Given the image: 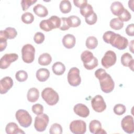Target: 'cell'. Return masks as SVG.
<instances>
[{
    "label": "cell",
    "mask_w": 134,
    "mask_h": 134,
    "mask_svg": "<svg viewBox=\"0 0 134 134\" xmlns=\"http://www.w3.org/2000/svg\"><path fill=\"white\" fill-rule=\"evenodd\" d=\"M74 112L80 117L86 118L90 114V110L84 104L79 103L76 104L73 108Z\"/></svg>",
    "instance_id": "16"
},
{
    "label": "cell",
    "mask_w": 134,
    "mask_h": 134,
    "mask_svg": "<svg viewBox=\"0 0 134 134\" xmlns=\"http://www.w3.org/2000/svg\"><path fill=\"white\" fill-rule=\"evenodd\" d=\"M61 25L59 27V29L61 30L65 31L68 30L70 27L69 26L68 23H67V18L65 17H62L61 18Z\"/></svg>",
    "instance_id": "44"
},
{
    "label": "cell",
    "mask_w": 134,
    "mask_h": 134,
    "mask_svg": "<svg viewBox=\"0 0 134 134\" xmlns=\"http://www.w3.org/2000/svg\"><path fill=\"white\" fill-rule=\"evenodd\" d=\"M22 21L26 24H31L34 20V16L30 12H26L24 13L21 16Z\"/></svg>",
    "instance_id": "32"
},
{
    "label": "cell",
    "mask_w": 134,
    "mask_h": 134,
    "mask_svg": "<svg viewBox=\"0 0 134 134\" xmlns=\"http://www.w3.org/2000/svg\"><path fill=\"white\" fill-rule=\"evenodd\" d=\"M95 76L99 81L102 91L105 93L112 92L115 87V83L111 76L106 71L102 68L97 69L95 72Z\"/></svg>",
    "instance_id": "2"
},
{
    "label": "cell",
    "mask_w": 134,
    "mask_h": 134,
    "mask_svg": "<svg viewBox=\"0 0 134 134\" xmlns=\"http://www.w3.org/2000/svg\"><path fill=\"white\" fill-rule=\"evenodd\" d=\"M49 133L50 134H61L62 133V128L59 124L54 123L50 128Z\"/></svg>",
    "instance_id": "35"
},
{
    "label": "cell",
    "mask_w": 134,
    "mask_h": 134,
    "mask_svg": "<svg viewBox=\"0 0 134 134\" xmlns=\"http://www.w3.org/2000/svg\"><path fill=\"white\" fill-rule=\"evenodd\" d=\"M37 2V1L32 0H22L21 1V5L23 11L27 10L29 7Z\"/></svg>",
    "instance_id": "42"
},
{
    "label": "cell",
    "mask_w": 134,
    "mask_h": 134,
    "mask_svg": "<svg viewBox=\"0 0 134 134\" xmlns=\"http://www.w3.org/2000/svg\"><path fill=\"white\" fill-rule=\"evenodd\" d=\"M7 38L5 37L3 30L0 31V51L5 50L7 47Z\"/></svg>",
    "instance_id": "38"
},
{
    "label": "cell",
    "mask_w": 134,
    "mask_h": 134,
    "mask_svg": "<svg viewBox=\"0 0 134 134\" xmlns=\"http://www.w3.org/2000/svg\"><path fill=\"white\" fill-rule=\"evenodd\" d=\"M3 31L5 37L8 39H14L17 35L16 30L13 27H7Z\"/></svg>",
    "instance_id": "31"
},
{
    "label": "cell",
    "mask_w": 134,
    "mask_h": 134,
    "mask_svg": "<svg viewBox=\"0 0 134 134\" xmlns=\"http://www.w3.org/2000/svg\"><path fill=\"white\" fill-rule=\"evenodd\" d=\"M85 45L89 49H94L98 45V40L94 36H90L86 39Z\"/></svg>",
    "instance_id": "29"
},
{
    "label": "cell",
    "mask_w": 134,
    "mask_h": 134,
    "mask_svg": "<svg viewBox=\"0 0 134 134\" xmlns=\"http://www.w3.org/2000/svg\"><path fill=\"white\" fill-rule=\"evenodd\" d=\"M94 12L93 7L90 4H87L84 7L80 9V13L81 14L84 16V17L90 15L92 13Z\"/></svg>",
    "instance_id": "33"
},
{
    "label": "cell",
    "mask_w": 134,
    "mask_h": 134,
    "mask_svg": "<svg viewBox=\"0 0 134 134\" xmlns=\"http://www.w3.org/2000/svg\"><path fill=\"white\" fill-rule=\"evenodd\" d=\"M133 40H132L131 41V44H130V45H129V49H130V50L131 51V52H133Z\"/></svg>",
    "instance_id": "48"
},
{
    "label": "cell",
    "mask_w": 134,
    "mask_h": 134,
    "mask_svg": "<svg viewBox=\"0 0 134 134\" xmlns=\"http://www.w3.org/2000/svg\"><path fill=\"white\" fill-rule=\"evenodd\" d=\"M39 27H40V29H41L42 30H43L45 31L48 32V31H50L52 30V29L50 28V27L48 24L47 19H44V20H41L39 24Z\"/></svg>",
    "instance_id": "43"
},
{
    "label": "cell",
    "mask_w": 134,
    "mask_h": 134,
    "mask_svg": "<svg viewBox=\"0 0 134 134\" xmlns=\"http://www.w3.org/2000/svg\"><path fill=\"white\" fill-rule=\"evenodd\" d=\"M49 121V118L47 115L42 114L37 115L35 119L34 127L35 129L39 132L44 131L48 125Z\"/></svg>",
    "instance_id": "7"
},
{
    "label": "cell",
    "mask_w": 134,
    "mask_h": 134,
    "mask_svg": "<svg viewBox=\"0 0 134 134\" xmlns=\"http://www.w3.org/2000/svg\"><path fill=\"white\" fill-rule=\"evenodd\" d=\"M73 3L75 6L81 9L84 7L85 5H86V4H87V1L86 0H74Z\"/></svg>",
    "instance_id": "45"
},
{
    "label": "cell",
    "mask_w": 134,
    "mask_h": 134,
    "mask_svg": "<svg viewBox=\"0 0 134 134\" xmlns=\"http://www.w3.org/2000/svg\"><path fill=\"white\" fill-rule=\"evenodd\" d=\"M15 117L19 125L23 127L27 128L29 127L32 123V117L26 110H18L16 112Z\"/></svg>",
    "instance_id": "5"
},
{
    "label": "cell",
    "mask_w": 134,
    "mask_h": 134,
    "mask_svg": "<svg viewBox=\"0 0 134 134\" xmlns=\"http://www.w3.org/2000/svg\"><path fill=\"white\" fill-rule=\"evenodd\" d=\"M121 63L125 66L129 67L132 71H133L134 60L132 55L128 53H124L121 57Z\"/></svg>",
    "instance_id": "18"
},
{
    "label": "cell",
    "mask_w": 134,
    "mask_h": 134,
    "mask_svg": "<svg viewBox=\"0 0 134 134\" xmlns=\"http://www.w3.org/2000/svg\"><path fill=\"white\" fill-rule=\"evenodd\" d=\"M121 126L125 132L127 133H132L134 132L133 117L130 115H127L124 117L121 120Z\"/></svg>",
    "instance_id": "13"
},
{
    "label": "cell",
    "mask_w": 134,
    "mask_h": 134,
    "mask_svg": "<svg viewBox=\"0 0 134 134\" xmlns=\"http://www.w3.org/2000/svg\"><path fill=\"white\" fill-rule=\"evenodd\" d=\"M89 130L93 134H103L107 132L102 128V124L98 120H93L89 124Z\"/></svg>",
    "instance_id": "15"
},
{
    "label": "cell",
    "mask_w": 134,
    "mask_h": 134,
    "mask_svg": "<svg viewBox=\"0 0 134 134\" xmlns=\"http://www.w3.org/2000/svg\"><path fill=\"white\" fill-rule=\"evenodd\" d=\"M103 39L105 42L120 50L125 49L128 44V40L126 38L112 31H106L103 36Z\"/></svg>",
    "instance_id": "1"
},
{
    "label": "cell",
    "mask_w": 134,
    "mask_h": 134,
    "mask_svg": "<svg viewBox=\"0 0 134 134\" xmlns=\"http://www.w3.org/2000/svg\"><path fill=\"white\" fill-rule=\"evenodd\" d=\"M117 60V57L116 53L111 50L106 51L102 59V65L106 69H108L111 66L114 65Z\"/></svg>",
    "instance_id": "10"
},
{
    "label": "cell",
    "mask_w": 134,
    "mask_h": 134,
    "mask_svg": "<svg viewBox=\"0 0 134 134\" xmlns=\"http://www.w3.org/2000/svg\"><path fill=\"white\" fill-rule=\"evenodd\" d=\"M67 23L70 27H77L81 25V21L79 17L72 15L67 18Z\"/></svg>",
    "instance_id": "28"
},
{
    "label": "cell",
    "mask_w": 134,
    "mask_h": 134,
    "mask_svg": "<svg viewBox=\"0 0 134 134\" xmlns=\"http://www.w3.org/2000/svg\"><path fill=\"white\" fill-rule=\"evenodd\" d=\"M5 131L7 134L25 133V132L20 129L16 123L13 122L7 124L5 127Z\"/></svg>",
    "instance_id": "19"
},
{
    "label": "cell",
    "mask_w": 134,
    "mask_h": 134,
    "mask_svg": "<svg viewBox=\"0 0 134 134\" xmlns=\"http://www.w3.org/2000/svg\"><path fill=\"white\" fill-rule=\"evenodd\" d=\"M44 39L45 37L44 34L41 32H36L34 37V40L37 44L42 43L44 41Z\"/></svg>",
    "instance_id": "41"
},
{
    "label": "cell",
    "mask_w": 134,
    "mask_h": 134,
    "mask_svg": "<svg viewBox=\"0 0 134 134\" xmlns=\"http://www.w3.org/2000/svg\"><path fill=\"white\" fill-rule=\"evenodd\" d=\"M60 11L63 14H68L71 10L72 5L68 0H63L61 1L59 5Z\"/></svg>",
    "instance_id": "27"
},
{
    "label": "cell",
    "mask_w": 134,
    "mask_h": 134,
    "mask_svg": "<svg viewBox=\"0 0 134 134\" xmlns=\"http://www.w3.org/2000/svg\"><path fill=\"white\" fill-rule=\"evenodd\" d=\"M13 86V81L9 76L2 78L0 81V93L1 94H6Z\"/></svg>",
    "instance_id": "14"
},
{
    "label": "cell",
    "mask_w": 134,
    "mask_h": 134,
    "mask_svg": "<svg viewBox=\"0 0 134 134\" xmlns=\"http://www.w3.org/2000/svg\"><path fill=\"white\" fill-rule=\"evenodd\" d=\"M62 42L65 48L67 49H71L74 47L76 43V39L74 35L67 34L64 36Z\"/></svg>",
    "instance_id": "17"
},
{
    "label": "cell",
    "mask_w": 134,
    "mask_h": 134,
    "mask_svg": "<svg viewBox=\"0 0 134 134\" xmlns=\"http://www.w3.org/2000/svg\"><path fill=\"white\" fill-rule=\"evenodd\" d=\"M18 58V55L16 53H6L1 59L0 68L2 69L8 68L12 62L16 61Z\"/></svg>",
    "instance_id": "12"
},
{
    "label": "cell",
    "mask_w": 134,
    "mask_h": 134,
    "mask_svg": "<svg viewBox=\"0 0 134 134\" xmlns=\"http://www.w3.org/2000/svg\"><path fill=\"white\" fill-rule=\"evenodd\" d=\"M68 82L72 86H77L81 82V78L80 75V70L76 67L70 69L68 73Z\"/></svg>",
    "instance_id": "8"
},
{
    "label": "cell",
    "mask_w": 134,
    "mask_h": 134,
    "mask_svg": "<svg viewBox=\"0 0 134 134\" xmlns=\"http://www.w3.org/2000/svg\"><path fill=\"white\" fill-rule=\"evenodd\" d=\"M39 90L36 87L30 88L27 94V99L29 102L31 103L36 102L39 98Z\"/></svg>",
    "instance_id": "23"
},
{
    "label": "cell",
    "mask_w": 134,
    "mask_h": 134,
    "mask_svg": "<svg viewBox=\"0 0 134 134\" xmlns=\"http://www.w3.org/2000/svg\"><path fill=\"white\" fill-rule=\"evenodd\" d=\"M133 1H132V3H131V1H129L128 2V6L133 11Z\"/></svg>",
    "instance_id": "47"
},
{
    "label": "cell",
    "mask_w": 134,
    "mask_h": 134,
    "mask_svg": "<svg viewBox=\"0 0 134 134\" xmlns=\"http://www.w3.org/2000/svg\"><path fill=\"white\" fill-rule=\"evenodd\" d=\"M47 20L48 24L52 30L53 29L59 28L61 25V18H59L57 16H52L49 18Z\"/></svg>",
    "instance_id": "25"
},
{
    "label": "cell",
    "mask_w": 134,
    "mask_h": 134,
    "mask_svg": "<svg viewBox=\"0 0 134 134\" xmlns=\"http://www.w3.org/2000/svg\"><path fill=\"white\" fill-rule=\"evenodd\" d=\"M134 24H131L128 25L126 28V33L127 34V35L129 36H134Z\"/></svg>",
    "instance_id": "46"
},
{
    "label": "cell",
    "mask_w": 134,
    "mask_h": 134,
    "mask_svg": "<svg viewBox=\"0 0 134 134\" xmlns=\"http://www.w3.org/2000/svg\"><path fill=\"white\" fill-rule=\"evenodd\" d=\"M33 11L35 14L40 17H45L48 15L47 8L43 5L38 4L34 6Z\"/></svg>",
    "instance_id": "22"
},
{
    "label": "cell",
    "mask_w": 134,
    "mask_h": 134,
    "mask_svg": "<svg viewBox=\"0 0 134 134\" xmlns=\"http://www.w3.org/2000/svg\"><path fill=\"white\" fill-rule=\"evenodd\" d=\"M16 79L20 82H23L27 80L28 78V74L24 70H19L16 73Z\"/></svg>",
    "instance_id": "34"
},
{
    "label": "cell",
    "mask_w": 134,
    "mask_h": 134,
    "mask_svg": "<svg viewBox=\"0 0 134 134\" xmlns=\"http://www.w3.org/2000/svg\"><path fill=\"white\" fill-rule=\"evenodd\" d=\"M81 59L83 63L84 67L88 70L94 69L98 64L97 59L93 55L92 52L88 50L82 52Z\"/></svg>",
    "instance_id": "3"
},
{
    "label": "cell",
    "mask_w": 134,
    "mask_h": 134,
    "mask_svg": "<svg viewBox=\"0 0 134 134\" xmlns=\"http://www.w3.org/2000/svg\"><path fill=\"white\" fill-rule=\"evenodd\" d=\"M85 22L89 25H92L95 24L97 20V17L96 13L94 12L90 15L85 17Z\"/></svg>",
    "instance_id": "37"
},
{
    "label": "cell",
    "mask_w": 134,
    "mask_h": 134,
    "mask_svg": "<svg viewBox=\"0 0 134 134\" xmlns=\"http://www.w3.org/2000/svg\"><path fill=\"white\" fill-rule=\"evenodd\" d=\"M125 8L122 4L118 1L113 2L110 6V10L115 16H119L124 10Z\"/></svg>",
    "instance_id": "20"
},
{
    "label": "cell",
    "mask_w": 134,
    "mask_h": 134,
    "mask_svg": "<svg viewBox=\"0 0 134 134\" xmlns=\"http://www.w3.org/2000/svg\"><path fill=\"white\" fill-rule=\"evenodd\" d=\"M131 18V15L129 11L125 9L124 12L118 16V19L122 22L128 21Z\"/></svg>",
    "instance_id": "39"
},
{
    "label": "cell",
    "mask_w": 134,
    "mask_h": 134,
    "mask_svg": "<svg viewBox=\"0 0 134 134\" xmlns=\"http://www.w3.org/2000/svg\"><path fill=\"white\" fill-rule=\"evenodd\" d=\"M52 71L57 75H62L65 71V66L61 62H55L52 66Z\"/></svg>",
    "instance_id": "24"
},
{
    "label": "cell",
    "mask_w": 134,
    "mask_h": 134,
    "mask_svg": "<svg viewBox=\"0 0 134 134\" xmlns=\"http://www.w3.org/2000/svg\"><path fill=\"white\" fill-rule=\"evenodd\" d=\"M70 130L74 134H83L86 131V122L82 120H75L70 124Z\"/></svg>",
    "instance_id": "9"
},
{
    "label": "cell",
    "mask_w": 134,
    "mask_h": 134,
    "mask_svg": "<svg viewBox=\"0 0 134 134\" xmlns=\"http://www.w3.org/2000/svg\"><path fill=\"white\" fill-rule=\"evenodd\" d=\"M109 26L114 30H120L124 27V23L120 20L118 18H114L110 21Z\"/></svg>",
    "instance_id": "30"
},
{
    "label": "cell",
    "mask_w": 134,
    "mask_h": 134,
    "mask_svg": "<svg viewBox=\"0 0 134 134\" xmlns=\"http://www.w3.org/2000/svg\"><path fill=\"white\" fill-rule=\"evenodd\" d=\"M41 97L49 106L55 105L59 100L58 93L51 87H46L41 92Z\"/></svg>",
    "instance_id": "4"
},
{
    "label": "cell",
    "mask_w": 134,
    "mask_h": 134,
    "mask_svg": "<svg viewBox=\"0 0 134 134\" xmlns=\"http://www.w3.org/2000/svg\"><path fill=\"white\" fill-rule=\"evenodd\" d=\"M35 48L31 44H25L21 49V57L23 61L26 63H32L35 59Z\"/></svg>",
    "instance_id": "6"
},
{
    "label": "cell",
    "mask_w": 134,
    "mask_h": 134,
    "mask_svg": "<svg viewBox=\"0 0 134 134\" xmlns=\"http://www.w3.org/2000/svg\"><path fill=\"white\" fill-rule=\"evenodd\" d=\"M36 76L39 81L45 82L50 76V72L47 69L41 68L37 71Z\"/></svg>",
    "instance_id": "21"
},
{
    "label": "cell",
    "mask_w": 134,
    "mask_h": 134,
    "mask_svg": "<svg viewBox=\"0 0 134 134\" xmlns=\"http://www.w3.org/2000/svg\"><path fill=\"white\" fill-rule=\"evenodd\" d=\"M114 113L117 115H122L126 111V106L121 104H118L115 105L113 108Z\"/></svg>",
    "instance_id": "36"
},
{
    "label": "cell",
    "mask_w": 134,
    "mask_h": 134,
    "mask_svg": "<svg viewBox=\"0 0 134 134\" xmlns=\"http://www.w3.org/2000/svg\"><path fill=\"white\" fill-rule=\"evenodd\" d=\"M91 105L94 111L101 113L106 108V104L103 97L100 95H97L91 100Z\"/></svg>",
    "instance_id": "11"
},
{
    "label": "cell",
    "mask_w": 134,
    "mask_h": 134,
    "mask_svg": "<svg viewBox=\"0 0 134 134\" xmlns=\"http://www.w3.org/2000/svg\"><path fill=\"white\" fill-rule=\"evenodd\" d=\"M32 111L37 115H41L43 113V106L40 104H36L32 106Z\"/></svg>",
    "instance_id": "40"
},
{
    "label": "cell",
    "mask_w": 134,
    "mask_h": 134,
    "mask_svg": "<svg viewBox=\"0 0 134 134\" xmlns=\"http://www.w3.org/2000/svg\"><path fill=\"white\" fill-rule=\"evenodd\" d=\"M52 61V57L48 53H43L38 58V63L42 66L48 65Z\"/></svg>",
    "instance_id": "26"
}]
</instances>
